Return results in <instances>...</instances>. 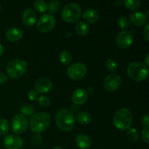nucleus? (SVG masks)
Instances as JSON below:
<instances>
[{
  "instance_id": "obj_19",
  "label": "nucleus",
  "mask_w": 149,
  "mask_h": 149,
  "mask_svg": "<svg viewBox=\"0 0 149 149\" xmlns=\"http://www.w3.org/2000/svg\"><path fill=\"white\" fill-rule=\"evenodd\" d=\"M23 32L17 28H10L6 32V37L12 42H17L23 37Z\"/></svg>"
},
{
  "instance_id": "obj_24",
  "label": "nucleus",
  "mask_w": 149,
  "mask_h": 149,
  "mask_svg": "<svg viewBox=\"0 0 149 149\" xmlns=\"http://www.w3.org/2000/svg\"><path fill=\"white\" fill-rule=\"evenodd\" d=\"M22 115L24 116H32L35 111V109L31 104H25L20 108Z\"/></svg>"
},
{
  "instance_id": "obj_31",
  "label": "nucleus",
  "mask_w": 149,
  "mask_h": 149,
  "mask_svg": "<svg viewBox=\"0 0 149 149\" xmlns=\"http://www.w3.org/2000/svg\"><path fill=\"white\" fill-rule=\"evenodd\" d=\"M38 103L42 107H48L50 105L51 100L49 97L46 95H42L38 97Z\"/></svg>"
},
{
  "instance_id": "obj_28",
  "label": "nucleus",
  "mask_w": 149,
  "mask_h": 149,
  "mask_svg": "<svg viewBox=\"0 0 149 149\" xmlns=\"http://www.w3.org/2000/svg\"><path fill=\"white\" fill-rule=\"evenodd\" d=\"M60 6H61V4L58 1H56V0L51 1L49 3V4H47V10H49L50 14H53V13H57L59 10Z\"/></svg>"
},
{
  "instance_id": "obj_26",
  "label": "nucleus",
  "mask_w": 149,
  "mask_h": 149,
  "mask_svg": "<svg viewBox=\"0 0 149 149\" xmlns=\"http://www.w3.org/2000/svg\"><path fill=\"white\" fill-rule=\"evenodd\" d=\"M60 61L63 65H68L71 63L72 61V56H71V53L68 51H63L61 53L59 57Z\"/></svg>"
},
{
  "instance_id": "obj_11",
  "label": "nucleus",
  "mask_w": 149,
  "mask_h": 149,
  "mask_svg": "<svg viewBox=\"0 0 149 149\" xmlns=\"http://www.w3.org/2000/svg\"><path fill=\"white\" fill-rule=\"evenodd\" d=\"M122 79L118 74H111L105 79L103 86L104 88L109 92H114L119 87Z\"/></svg>"
},
{
  "instance_id": "obj_10",
  "label": "nucleus",
  "mask_w": 149,
  "mask_h": 149,
  "mask_svg": "<svg viewBox=\"0 0 149 149\" xmlns=\"http://www.w3.org/2000/svg\"><path fill=\"white\" fill-rule=\"evenodd\" d=\"M116 42L118 46L124 49L130 47L133 42V38L130 32L127 31H122L117 34Z\"/></svg>"
},
{
  "instance_id": "obj_7",
  "label": "nucleus",
  "mask_w": 149,
  "mask_h": 149,
  "mask_svg": "<svg viewBox=\"0 0 149 149\" xmlns=\"http://www.w3.org/2000/svg\"><path fill=\"white\" fill-rule=\"evenodd\" d=\"M87 71V66L83 63H75L68 67L67 74L71 79L79 80L86 75Z\"/></svg>"
},
{
  "instance_id": "obj_14",
  "label": "nucleus",
  "mask_w": 149,
  "mask_h": 149,
  "mask_svg": "<svg viewBox=\"0 0 149 149\" xmlns=\"http://www.w3.org/2000/svg\"><path fill=\"white\" fill-rule=\"evenodd\" d=\"M36 91L38 93H47L52 88V83L47 78H41L36 83Z\"/></svg>"
},
{
  "instance_id": "obj_2",
  "label": "nucleus",
  "mask_w": 149,
  "mask_h": 149,
  "mask_svg": "<svg viewBox=\"0 0 149 149\" xmlns=\"http://www.w3.org/2000/svg\"><path fill=\"white\" fill-rule=\"evenodd\" d=\"M132 113L126 108L116 111L113 118V125L119 130H128L132 126Z\"/></svg>"
},
{
  "instance_id": "obj_42",
  "label": "nucleus",
  "mask_w": 149,
  "mask_h": 149,
  "mask_svg": "<svg viewBox=\"0 0 149 149\" xmlns=\"http://www.w3.org/2000/svg\"><path fill=\"white\" fill-rule=\"evenodd\" d=\"M0 12H1V6H0Z\"/></svg>"
},
{
  "instance_id": "obj_20",
  "label": "nucleus",
  "mask_w": 149,
  "mask_h": 149,
  "mask_svg": "<svg viewBox=\"0 0 149 149\" xmlns=\"http://www.w3.org/2000/svg\"><path fill=\"white\" fill-rule=\"evenodd\" d=\"M92 116L87 112H79L77 116V121L81 125H88L91 122Z\"/></svg>"
},
{
  "instance_id": "obj_40",
  "label": "nucleus",
  "mask_w": 149,
  "mask_h": 149,
  "mask_svg": "<svg viewBox=\"0 0 149 149\" xmlns=\"http://www.w3.org/2000/svg\"><path fill=\"white\" fill-rule=\"evenodd\" d=\"M122 1H116V5L117 6V7H119V6L121 5V4H122Z\"/></svg>"
},
{
  "instance_id": "obj_27",
  "label": "nucleus",
  "mask_w": 149,
  "mask_h": 149,
  "mask_svg": "<svg viewBox=\"0 0 149 149\" xmlns=\"http://www.w3.org/2000/svg\"><path fill=\"white\" fill-rule=\"evenodd\" d=\"M10 130V125H9L7 120L4 119H0V135H5L8 133Z\"/></svg>"
},
{
  "instance_id": "obj_37",
  "label": "nucleus",
  "mask_w": 149,
  "mask_h": 149,
  "mask_svg": "<svg viewBox=\"0 0 149 149\" xmlns=\"http://www.w3.org/2000/svg\"><path fill=\"white\" fill-rule=\"evenodd\" d=\"M7 81V77L2 72H0V84H4Z\"/></svg>"
},
{
  "instance_id": "obj_12",
  "label": "nucleus",
  "mask_w": 149,
  "mask_h": 149,
  "mask_svg": "<svg viewBox=\"0 0 149 149\" xmlns=\"http://www.w3.org/2000/svg\"><path fill=\"white\" fill-rule=\"evenodd\" d=\"M4 146L7 149H21L23 141L21 138L15 135H6L4 138Z\"/></svg>"
},
{
  "instance_id": "obj_23",
  "label": "nucleus",
  "mask_w": 149,
  "mask_h": 149,
  "mask_svg": "<svg viewBox=\"0 0 149 149\" xmlns=\"http://www.w3.org/2000/svg\"><path fill=\"white\" fill-rule=\"evenodd\" d=\"M33 8L40 13H43L47 10V4L43 0H36L33 2Z\"/></svg>"
},
{
  "instance_id": "obj_18",
  "label": "nucleus",
  "mask_w": 149,
  "mask_h": 149,
  "mask_svg": "<svg viewBox=\"0 0 149 149\" xmlns=\"http://www.w3.org/2000/svg\"><path fill=\"white\" fill-rule=\"evenodd\" d=\"M76 143L81 149H88L92 146L91 138L85 134H80L76 138Z\"/></svg>"
},
{
  "instance_id": "obj_22",
  "label": "nucleus",
  "mask_w": 149,
  "mask_h": 149,
  "mask_svg": "<svg viewBox=\"0 0 149 149\" xmlns=\"http://www.w3.org/2000/svg\"><path fill=\"white\" fill-rule=\"evenodd\" d=\"M76 31L80 36H85L89 32V26L84 22H79L76 25Z\"/></svg>"
},
{
  "instance_id": "obj_36",
  "label": "nucleus",
  "mask_w": 149,
  "mask_h": 149,
  "mask_svg": "<svg viewBox=\"0 0 149 149\" xmlns=\"http://www.w3.org/2000/svg\"><path fill=\"white\" fill-rule=\"evenodd\" d=\"M143 36L145 37L146 40L149 41V24L148 23H146L145 28L143 29Z\"/></svg>"
},
{
  "instance_id": "obj_38",
  "label": "nucleus",
  "mask_w": 149,
  "mask_h": 149,
  "mask_svg": "<svg viewBox=\"0 0 149 149\" xmlns=\"http://www.w3.org/2000/svg\"><path fill=\"white\" fill-rule=\"evenodd\" d=\"M148 59H149V55H146V60H145V63H146V66L148 67L149 65V62H148Z\"/></svg>"
},
{
  "instance_id": "obj_4",
  "label": "nucleus",
  "mask_w": 149,
  "mask_h": 149,
  "mask_svg": "<svg viewBox=\"0 0 149 149\" xmlns=\"http://www.w3.org/2000/svg\"><path fill=\"white\" fill-rule=\"evenodd\" d=\"M127 73L130 78L135 81H142L148 77V68L144 64L138 62H133L129 64Z\"/></svg>"
},
{
  "instance_id": "obj_29",
  "label": "nucleus",
  "mask_w": 149,
  "mask_h": 149,
  "mask_svg": "<svg viewBox=\"0 0 149 149\" xmlns=\"http://www.w3.org/2000/svg\"><path fill=\"white\" fill-rule=\"evenodd\" d=\"M117 24L121 29H127L130 26V20L126 16H121L118 18Z\"/></svg>"
},
{
  "instance_id": "obj_32",
  "label": "nucleus",
  "mask_w": 149,
  "mask_h": 149,
  "mask_svg": "<svg viewBox=\"0 0 149 149\" xmlns=\"http://www.w3.org/2000/svg\"><path fill=\"white\" fill-rule=\"evenodd\" d=\"M31 142L34 146H39L42 142V136L39 134H34L32 136Z\"/></svg>"
},
{
  "instance_id": "obj_33",
  "label": "nucleus",
  "mask_w": 149,
  "mask_h": 149,
  "mask_svg": "<svg viewBox=\"0 0 149 149\" xmlns=\"http://www.w3.org/2000/svg\"><path fill=\"white\" fill-rule=\"evenodd\" d=\"M149 128L148 127H144L143 130H142V133H141V136H142L143 140L145 143H149Z\"/></svg>"
},
{
  "instance_id": "obj_1",
  "label": "nucleus",
  "mask_w": 149,
  "mask_h": 149,
  "mask_svg": "<svg viewBox=\"0 0 149 149\" xmlns=\"http://www.w3.org/2000/svg\"><path fill=\"white\" fill-rule=\"evenodd\" d=\"M51 123V118L46 112H39L31 117L29 121L30 129L33 133L39 134L49 127Z\"/></svg>"
},
{
  "instance_id": "obj_15",
  "label": "nucleus",
  "mask_w": 149,
  "mask_h": 149,
  "mask_svg": "<svg viewBox=\"0 0 149 149\" xmlns=\"http://www.w3.org/2000/svg\"><path fill=\"white\" fill-rule=\"evenodd\" d=\"M23 22L27 26H32L36 23L37 20V15L36 13L31 9H26L23 13L22 16Z\"/></svg>"
},
{
  "instance_id": "obj_41",
  "label": "nucleus",
  "mask_w": 149,
  "mask_h": 149,
  "mask_svg": "<svg viewBox=\"0 0 149 149\" xmlns=\"http://www.w3.org/2000/svg\"><path fill=\"white\" fill-rule=\"evenodd\" d=\"M52 149H63L62 148V147H60V146H57V147H55V148H53Z\"/></svg>"
},
{
  "instance_id": "obj_5",
  "label": "nucleus",
  "mask_w": 149,
  "mask_h": 149,
  "mask_svg": "<svg viewBox=\"0 0 149 149\" xmlns=\"http://www.w3.org/2000/svg\"><path fill=\"white\" fill-rule=\"evenodd\" d=\"M28 65L26 62L21 59H14L10 61L6 67L7 75L13 79L20 78L26 72Z\"/></svg>"
},
{
  "instance_id": "obj_6",
  "label": "nucleus",
  "mask_w": 149,
  "mask_h": 149,
  "mask_svg": "<svg viewBox=\"0 0 149 149\" xmlns=\"http://www.w3.org/2000/svg\"><path fill=\"white\" fill-rule=\"evenodd\" d=\"M81 16V8L76 3H68L63 7L61 17L67 23H75Z\"/></svg>"
},
{
  "instance_id": "obj_25",
  "label": "nucleus",
  "mask_w": 149,
  "mask_h": 149,
  "mask_svg": "<svg viewBox=\"0 0 149 149\" xmlns=\"http://www.w3.org/2000/svg\"><path fill=\"white\" fill-rule=\"evenodd\" d=\"M127 138L129 140L130 142H137L139 140V133L138 131L134 128H130L127 132Z\"/></svg>"
},
{
  "instance_id": "obj_13",
  "label": "nucleus",
  "mask_w": 149,
  "mask_h": 149,
  "mask_svg": "<svg viewBox=\"0 0 149 149\" xmlns=\"http://www.w3.org/2000/svg\"><path fill=\"white\" fill-rule=\"evenodd\" d=\"M87 93L84 89H77L72 94V101L76 106H81L84 104L87 100Z\"/></svg>"
},
{
  "instance_id": "obj_39",
  "label": "nucleus",
  "mask_w": 149,
  "mask_h": 149,
  "mask_svg": "<svg viewBox=\"0 0 149 149\" xmlns=\"http://www.w3.org/2000/svg\"><path fill=\"white\" fill-rule=\"evenodd\" d=\"M3 52H4V47H3L2 45L0 44V56H1V55L3 54Z\"/></svg>"
},
{
  "instance_id": "obj_9",
  "label": "nucleus",
  "mask_w": 149,
  "mask_h": 149,
  "mask_svg": "<svg viewBox=\"0 0 149 149\" xmlns=\"http://www.w3.org/2000/svg\"><path fill=\"white\" fill-rule=\"evenodd\" d=\"M29 122L26 116L22 114H17L13 117L11 122L12 130L15 134H22L26 131Z\"/></svg>"
},
{
  "instance_id": "obj_30",
  "label": "nucleus",
  "mask_w": 149,
  "mask_h": 149,
  "mask_svg": "<svg viewBox=\"0 0 149 149\" xmlns=\"http://www.w3.org/2000/svg\"><path fill=\"white\" fill-rule=\"evenodd\" d=\"M106 67L108 71L115 72L118 69V64L113 59H109L106 62Z\"/></svg>"
},
{
  "instance_id": "obj_21",
  "label": "nucleus",
  "mask_w": 149,
  "mask_h": 149,
  "mask_svg": "<svg viewBox=\"0 0 149 149\" xmlns=\"http://www.w3.org/2000/svg\"><path fill=\"white\" fill-rule=\"evenodd\" d=\"M125 7L128 10L135 11L138 10L141 6V1L140 0H125L122 1Z\"/></svg>"
},
{
  "instance_id": "obj_8",
  "label": "nucleus",
  "mask_w": 149,
  "mask_h": 149,
  "mask_svg": "<svg viewBox=\"0 0 149 149\" xmlns=\"http://www.w3.org/2000/svg\"><path fill=\"white\" fill-rule=\"evenodd\" d=\"M55 26V19L51 14H45L39 19L37 28L39 31L47 33L52 31Z\"/></svg>"
},
{
  "instance_id": "obj_17",
  "label": "nucleus",
  "mask_w": 149,
  "mask_h": 149,
  "mask_svg": "<svg viewBox=\"0 0 149 149\" xmlns=\"http://www.w3.org/2000/svg\"><path fill=\"white\" fill-rule=\"evenodd\" d=\"M82 17L86 23L93 24L99 19V13L95 9H87L83 13Z\"/></svg>"
},
{
  "instance_id": "obj_16",
  "label": "nucleus",
  "mask_w": 149,
  "mask_h": 149,
  "mask_svg": "<svg viewBox=\"0 0 149 149\" xmlns=\"http://www.w3.org/2000/svg\"><path fill=\"white\" fill-rule=\"evenodd\" d=\"M130 21L134 26H141L147 22V16L142 12H135L130 15Z\"/></svg>"
},
{
  "instance_id": "obj_34",
  "label": "nucleus",
  "mask_w": 149,
  "mask_h": 149,
  "mask_svg": "<svg viewBox=\"0 0 149 149\" xmlns=\"http://www.w3.org/2000/svg\"><path fill=\"white\" fill-rule=\"evenodd\" d=\"M28 97L31 101H34V100H37L39 97V93L36 90H31L28 93Z\"/></svg>"
},
{
  "instance_id": "obj_3",
  "label": "nucleus",
  "mask_w": 149,
  "mask_h": 149,
  "mask_svg": "<svg viewBox=\"0 0 149 149\" xmlns=\"http://www.w3.org/2000/svg\"><path fill=\"white\" fill-rule=\"evenodd\" d=\"M55 121L58 128L64 132H68L73 129L75 119L73 113L66 109H60L55 115Z\"/></svg>"
},
{
  "instance_id": "obj_35",
  "label": "nucleus",
  "mask_w": 149,
  "mask_h": 149,
  "mask_svg": "<svg viewBox=\"0 0 149 149\" xmlns=\"http://www.w3.org/2000/svg\"><path fill=\"white\" fill-rule=\"evenodd\" d=\"M141 124H142L145 127H148V125H149L148 115V114L143 115V116L141 117Z\"/></svg>"
}]
</instances>
